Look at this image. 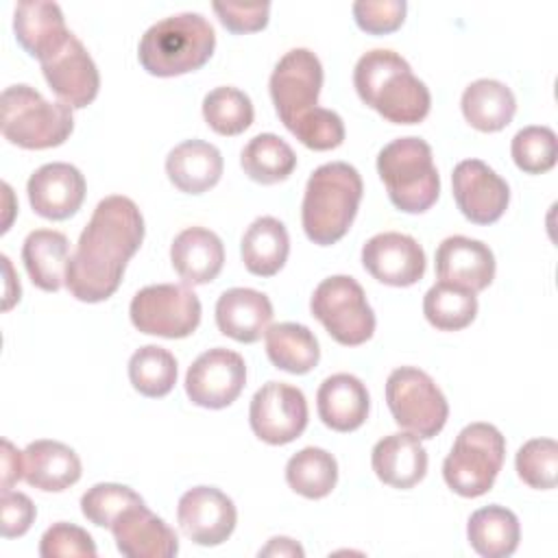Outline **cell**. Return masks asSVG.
<instances>
[{"mask_svg":"<svg viewBox=\"0 0 558 558\" xmlns=\"http://www.w3.org/2000/svg\"><path fill=\"white\" fill-rule=\"evenodd\" d=\"M144 240L140 207L122 194L105 196L70 255L65 288L83 303H100L120 288L129 259Z\"/></svg>","mask_w":558,"mask_h":558,"instance_id":"6da1fadb","label":"cell"},{"mask_svg":"<svg viewBox=\"0 0 558 558\" xmlns=\"http://www.w3.org/2000/svg\"><path fill=\"white\" fill-rule=\"evenodd\" d=\"M353 85L360 100L392 124H416L432 107L427 85L412 74L399 52L388 48L368 50L357 59Z\"/></svg>","mask_w":558,"mask_h":558,"instance_id":"7a4b0ae2","label":"cell"},{"mask_svg":"<svg viewBox=\"0 0 558 558\" xmlns=\"http://www.w3.org/2000/svg\"><path fill=\"white\" fill-rule=\"evenodd\" d=\"M364 194L360 172L347 161L318 166L305 185L301 222L318 246H331L347 235Z\"/></svg>","mask_w":558,"mask_h":558,"instance_id":"3957f363","label":"cell"},{"mask_svg":"<svg viewBox=\"0 0 558 558\" xmlns=\"http://www.w3.org/2000/svg\"><path fill=\"white\" fill-rule=\"evenodd\" d=\"M216 48V33L201 13H177L155 22L140 39L137 59L153 76H179L203 68Z\"/></svg>","mask_w":558,"mask_h":558,"instance_id":"277c9868","label":"cell"},{"mask_svg":"<svg viewBox=\"0 0 558 558\" xmlns=\"http://www.w3.org/2000/svg\"><path fill=\"white\" fill-rule=\"evenodd\" d=\"M377 172L390 203L405 214L427 211L440 194L432 146L414 135L388 142L377 155Z\"/></svg>","mask_w":558,"mask_h":558,"instance_id":"5b68a950","label":"cell"},{"mask_svg":"<svg viewBox=\"0 0 558 558\" xmlns=\"http://www.w3.org/2000/svg\"><path fill=\"white\" fill-rule=\"evenodd\" d=\"M0 126L11 144L41 150L61 146L74 129V118L68 105L50 102L35 87L17 83L2 92Z\"/></svg>","mask_w":558,"mask_h":558,"instance_id":"8992f818","label":"cell"},{"mask_svg":"<svg viewBox=\"0 0 558 558\" xmlns=\"http://www.w3.org/2000/svg\"><path fill=\"white\" fill-rule=\"evenodd\" d=\"M506 438L490 423H471L460 429L442 462L447 486L460 497L488 493L504 466Z\"/></svg>","mask_w":558,"mask_h":558,"instance_id":"52a82bcc","label":"cell"},{"mask_svg":"<svg viewBox=\"0 0 558 558\" xmlns=\"http://www.w3.org/2000/svg\"><path fill=\"white\" fill-rule=\"evenodd\" d=\"M386 403L395 423L418 438H434L449 416L442 390L416 366H399L388 375Z\"/></svg>","mask_w":558,"mask_h":558,"instance_id":"ba28073f","label":"cell"},{"mask_svg":"<svg viewBox=\"0 0 558 558\" xmlns=\"http://www.w3.org/2000/svg\"><path fill=\"white\" fill-rule=\"evenodd\" d=\"M310 310L327 333L344 347L364 344L375 331V312L366 292L349 275L323 279L310 299Z\"/></svg>","mask_w":558,"mask_h":558,"instance_id":"9c48e42d","label":"cell"},{"mask_svg":"<svg viewBox=\"0 0 558 558\" xmlns=\"http://www.w3.org/2000/svg\"><path fill=\"white\" fill-rule=\"evenodd\" d=\"M129 316L142 333L187 338L201 323V301L187 283H155L135 292Z\"/></svg>","mask_w":558,"mask_h":558,"instance_id":"30bf717a","label":"cell"},{"mask_svg":"<svg viewBox=\"0 0 558 558\" xmlns=\"http://www.w3.org/2000/svg\"><path fill=\"white\" fill-rule=\"evenodd\" d=\"M270 98L283 126L290 131L307 111L318 107L323 87L320 59L307 48L288 50L270 74Z\"/></svg>","mask_w":558,"mask_h":558,"instance_id":"8fae6325","label":"cell"},{"mask_svg":"<svg viewBox=\"0 0 558 558\" xmlns=\"http://www.w3.org/2000/svg\"><path fill=\"white\" fill-rule=\"evenodd\" d=\"M248 423L259 440L288 445L307 427L305 395L286 381H268L251 399Z\"/></svg>","mask_w":558,"mask_h":558,"instance_id":"7c38bea8","label":"cell"},{"mask_svg":"<svg viewBox=\"0 0 558 558\" xmlns=\"http://www.w3.org/2000/svg\"><path fill=\"white\" fill-rule=\"evenodd\" d=\"M246 384V364L240 353L214 347L201 353L185 373V392L194 405L220 410L231 405Z\"/></svg>","mask_w":558,"mask_h":558,"instance_id":"4fadbf2b","label":"cell"},{"mask_svg":"<svg viewBox=\"0 0 558 558\" xmlns=\"http://www.w3.org/2000/svg\"><path fill=\"white\" fill-rule=\"evenodd\" d=\"M181 532L196 545L214 547L225 543L238 523V510L229 495L214 486L185 490L177 506Z\"/></svg>","mask_w":558,"mask_h":558,"instance_id":"5bb4252c","label":"cell"},{"mask_svg":"<svg viewBox=\"0 0 558 558\" xmlns=\"http://www.w3.org/2000/svg\"><path fill=\"white\" fill-rule=\"evenodd\" d=\"M451 187L458 209L475 225L497 222L510 203L508 183L482 159L460 161L453 168Z\"/></svg>","mask_w":558,"mask_h":558,"instance_id":"9a60e30c","label":"cell"},{"mask_svg":"<svg viewBox=\"0 0 558 558\" xmlns=\"http://www.w3.org/2000/svg\"><path fill=\"white\" fill-rule=\"evenodd\" d=\"M41 72L59 102L68 105L70 109H83L98 96V68L74 33L54 54L41 61Z\"/></svg>","mask_w":558,"mask_h":558,"instance_id":"2e32d148","label":"cell"},{"mask_svg":"<svg viewBox=\"0 0 558 558\" xmlns=\"http://www.w3.org/2000/svg\"><path fill=\"white\" fill-rule=\"evenodd\" d=\"M362 266L379 283L405 288L423 279L425 251L412 235L384 231L364 242Z\"/></svg>","mask_w":558,"mask_h":558,"instance_id":"e0dca14e","label":"cell"},{"mask_svg":"<svg viewBox=\"0 0 558 558\" xmlns=\"http://www.w3.org/2000/svg\"><path fill=\"white\" fill-rule=\"evenodd\" d=\"M85 177L65 161L39 166L26 183L28 203L35 214L48 220H65L74 216L85 201Z\"/></svg>","mask_w":558,"mask_h":558,"instance_id":"ac0fdd59","label":"cell"},{"mask_svg":"<svg viewBox=\"0 0 558 558\" xmlns=\"http://www.w3.org/2000/svg\"><path fill=\"white\" fill-rule=\"evenodd\" d=\"M109 530L118 551L126 558H172L179 551L174 530L144 501L126 508Z\"/></svg>","mask_w":558,"mask_h":558,"instance_id":"d6986e66","label":"cell"},{"mask_svg":"<svg viewBox=\"0 0 558 558\" xmlns=\"http://www.w3.org/2000/svg\"><path fill=\"white\" fill-rule=\"evenodd\" d=\"M438 281L482 292L495 279V255L482 240L466 235H449L436 248Z\"/></svg>","mask_w":558,"mask_h":558,"instance_id":"ffe728a7","label":"cell"},{"mask_svg":"<svg viewBox=\"0 0 558 558\" xmlns=\"http://www.w3.org/2000/svg\"><path fill=\"white\" fill-rule=\"evenodd\" d=\"M13 33L17 44L39 63L54 54L72 35L57 2H20L13 13Z\"/></svg>","mask_w":558,"mask_h":558,"instance_id":"44dd1931","label":"cell"},{"mask_svg":"<svg viewBox=\"0 0 558 558\" xmlns=\"http://www.w3.org/2000/svg\"><path fill=\"white\" fill-rule=\"evenodd\" d=\"M272 303L253 288H229L216 301V325L235 342H257L270 327Z\"/></svg>","mask_w":558,"mask_h":558,"instance_id":"7402d4cb","label":"cell"},{"mask_svg":"<svg viewBox=\"0 0 558 558\" xmlns=\"http://www.w3.org/2000/svg\"><path fill=\"white\" fill-rule=\"evenodd\" d=\"M375 475L392 488H412L427 473V451L421 438L410 432L388 434L371 451Z\"/></svg>","mask_w":558,"mask_h":558,"instance_id":"603a6c76","label":"cell"},{"mask_svg":"<svg viewBox=\"0 0 558 558\" xmlns=\"http://www.w3.org/2000/svg\"><path fill=\"white\" fill-rule=\"evenodd\" d=\"M170 262L187 286L214 281L225 266L222 240L205 227H187L170 244Z\"/></svg>","mask_w":558,"mask_h":558,"instance_id":"cb8c5ba5","label":"cell"},{"mask_svg":"<svg viewBox=\"0 0 558 558\" xmlns=\"http://www.w3.org/2000/svg\"><path fill=\"white\" fill-rule=\"evenodd\" d=\"M316 408L320 421L333 432L357 429L371 408V397L360 377L351 373H336L327 377L316 392Z\"/></svg>","mask_w":558,"mask_h":558,"instance_id":"d4e9b609","label":"cell"},{"mask_svg":"<svg viewBox=\"0 0 558 558\" xmlns=\"http://www.w3.org/2000/svg\"><path fill=\"white\" fill-rule=\"evenodd\" d=\"M225 170L220 150L205 140H185L166 157V174L170 183L185 194H203L211 190Z\"/></svg>","mask_w":558,"mask_h":558,"instance_id":"484cf974","label":"cell"},{"mask_svg":"<svg viewBox=\"0 0 558 558\" xmlns=\"http://www.w3.org/2000/svg\"><path fill=\"white\" fill-rule=\"evenodd\" d=\"M24 480L39 490L61 493L81 480V460L59 440H35L24 449Z\"/></svg>","mask_w":558,"mask_h":558,"instance_id":"4316f807","label":"cell"},{"mask_svg":"<svg viewBox=\"0 0 558 558\" xmlns=\"http://www.w3.org/2000/svg\"><path fill=\"white\" fill-rule=\"evenodd\" d=\"M22 262L33 286L44 292H57L65 283L70 242L61 231L35 229L22 244Z\"/></svg>","mask_w":558,"mask_h":558,"instance_id":"83f0119b","label":"cell"},{"mask_svg":"<svg viewBox=\"0 0 558 558\" xmlns=\"http://www.w3.org/2000/svg\"><path fill=\"white\" fill-rule=\"evenodd\" d=\"M460 107L464 120L473 129L495 133L512 122L517 98L506 83L495 78H477L462 92Z\"/></svg>","mask_w":558,"mask_h":558,"instance_id":"f1b7e54d","label":"cell"},{"mask_svg":"<svg viewBox=\"0 0 558 558\" xmlns=\"http://www.w3.org/2000/svg\"><path fill=\"white\" fill-rule=\"evenodd\" d=\"M240 253L251 275L272 277L283 268L290 253L288 229L272 216H259L244 231Z\"/></svg>","mask_w":558,"mask_h":558,"instance_id":"f546056e","label":"cell"},{"mask_svg":"<svg viewBox=\"0 0 558 558\" xmlns=\"http://www.w3.org/2000/svg\"><path fill=\"white\" fill-rule=\"evenodd\" d=\"M466 538L475 554L484 558L512 556L521 541V525L512 510L499 504L484 506L469 517Z\"/></svg>","mask_w":558,"mask_h":558,"instance_id":"4dcf8cb0","label":"cell"},{"mask_svg":"<svg viewBox=\"0 0 558 558\" xmlns=\"http://www.w3.org/2000/svg\"><path fill=\"white\" fill-rule=\"evenodd\" d=\"M268 360L292 375L310 373L320 360V347L314 331L301 323H277L264 333Z\"/></svg>","mask_w":558,"mask_h":558,"instance_id":"1f68e13d","label":"cell"},{"mask_svg":"<svg viewBox=\"0 0 558 558\" xmlns=\"http://www.w3.org/2000/svg\"><path fill=\"white\" fill-rule=\"evenodd\" d=\"M240 166L244 174L262 185L286 181L296 168V155L292 146L275 133H259L240 153Z\"/></svg>","mask_w":558,"mask_h":558,"instance_id":"d6a6232c","label":"cell"},{"mask_svg":"<svg viewBox=\"0 0 558 558\" xmlns=\"http://www.w3.org/2000/svg\"><path fill=\"white\" fill-rule=\"evenodd\" d=\"M286 482L301 497L323 499L336 488L338 462L327 449L305 447L288 460Z\"/></svg>","mask_w":558,"mask_h":558,"instance_id":"836d02e7","label":"cell"},{"mask_svg":"<svg viewBox=\"0 0 558 558\" xmlns=\"http://www.w3.org/2000/svg\"><path fill=\"white\" fill-rule=\"evenodd\" d=\"M423 314L432 327L440 331H458L475 320L477 296L462 286L436 281L423 296Z\"/></svg>","mask_w":558,"mask_h":558,"instance_id":"e575fe53","label":"cell"},{"mask_svg":"<svg viewBox=\"0 0 558 558\" xmlns=\"http://www.w3.org/2000/svg\"><path fill=\"white\" fill-rule=\"evenodd\" d=\"M129 379L144 397H166L177 384V360L163 347L144 344L129 360Z\"/></svg>","mask_w":558,"mask_h":558,"instance_id":"d590c367","label":"cell"},{"mask_svg":"<svg viewBox=\"0 0 558 558\" xmlns=\"http://www.w3.org/2000/svg\"><path fill=\"white\" fill-rule=\"evenodd\" d=\"M253 102L238 87L220 85L205 94L203 118L218 135H240L253 124Z\"/></svg>","mask_w":558,"mask_h":558,"instance_id":"8d00e7d4","label":"cell"},{"mask_svg":"<svg viewBox=\"0 0 558 558\" xmlns=\"http://www.w3.org/2000/svg\"><path fill=\"white\" fill-rule=\"evenodd\" d=\"M517 475L536 490H549L558 482V442L554 438H532L523 442L514 458Z\"/></svg>","mask_w":558,"mask_h":558,"instance_id":"74e56055","label":"cell"},{"mask_svg":"<svg viewBox=\"0 0 558 558\" xmlns=\"http://www.w3.org/2000/svg\"><path fill=\"white\" fill-rule=\"evenodd\" d=\"M512 159L527 174H543L556 166L558 140L549 126H523L510 144Z\"/></svg>","mask_w":558,"mask_h":558,"instance_id":"f35d334b","label":"cell"},{"mask_svg":"<svg viewBox=\"0 0 558 558\" xmlns=\"http://www.w3.org/2000/svg\"><path fill=\"white\" fill-rule=\"evenodd\" d=\"M144 499L124 484L102 482L87 488L81 497V512L83 517L98 525V527H111L113 521L131 506L142 504Z\"/></svg>","mask_w":558,"mask_h":558,"instance_id":"ab89813d","label":"cell"},{"mask_svg":"<svg viewBox=\"0 0 558 558\" xmlns=\"http://www.w3.org/2000/svg\"><path fill=\"white\" fill-rule=\"evenodd\" d=\"M290 133L312 150H331L344 142V122L336 111L314 107L290 129Z\"/></svg>","mask_w":558,"mask_h":558,"instance_id":"60d3db41","label":"cell"},{"mask_svg":"<svg viewBox=\"0 0 558 558\" xmlns=\"http://www.w3.org/2000/svg\"><path fill=\"white\" fill-rule=\"evenodd\" d=\"M39 556L44 558H94L96 543L92 534L74 523H52L41 541H39Z\"/></svg>","mask_w":558,"mask_h":558,"instance_id":"b9f144b4","label":"cell"},{"mask_svg":"<svg viewBox=\"0 0 558 558\" xmlns=\"http://www.w3.org/2000/svg\"><path fill=\"white\" fill-rule=\"evenodd\" d=\"M351 11L355 24L364 33L386 35L403 24L408 4L405 0H357Z\"/></svg>","mask_w":558,"mask_h":558,"instance_id":"7bdbcfd3","label":"cell"},{"mask_svg":"<svg viewBox=\"0 0 558 558\" xmlns=\"http://www.w3.org/2000/svg\"><path fill=\"white\" fill-rule=\"evenodd\" d=\"M35 504L20 490H2L0 499V532L4 538H17L28 532L35 521Z\"/></svg>","mask_w":558,"mask_h":558,"instance_id":"ee69618b","label":"cell"},{"mask_svg":"<svg viewBox=\"0 0 558 558\" xmlns=\"http://www.w3.org/2000/svg\"><path fill=\"white\" fill-rule=\"evenodd\" d=\"M220 24L231 33H255L268 24L270 4H229L214 2L211 4Z\"/></svg>","mask_w":558,"mask_h":558,"instance_id":"f6af8a7d","label":"cell"},{"mask_svg":"<svg viewBox=\"0 0 558 558\" xmlns=\"http://www.w3.org/2000/svg\"><path fill=\"white\" fill-rule=\"evenodd\" d=\"M24 477V451H17L11 440H2V490H11V486Z\"/></svg>","mask_w":558,"mask_h":558,"instance_id":"bcb514c9","label":"cell"},{"mask_svg":"<svg viewBox=\"0 0 558 558\" xmlns=\"http://www.w3.org/2000/svg\"><path fill=\"white\" fill-rule=\"evenodd\" d=\"M259 558L262 556H281V558H303L305 556V551H303V547L296 543V541H292V538H288V536H275V538H270L268 541V545L266 547H262L259 549V554H257Z\"/></svg>","mask_w":558,"mask_h":558,"instance_id":"7dc6e473","label":"cell"},{"mask_svg":"<svg viewBox=\"0 0 558 558\" xmlns=\"http://www.w3.org/2000/svg\"><path fill=\"white\" fill-rule=\"evenodd\" d=\"M2 264H4V272H7V292H4V310H9L15 301H20V281H15L13 277V268L7 255H2Z\"/></svg>","mask_w":558,"mask_h":558,"instance_id":"c3c4849f","label":"cell"}]
</instances>
